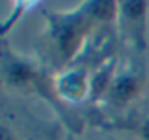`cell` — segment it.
Returning <instances> with one entry per match:
<instances>
[{"mask_svg": "<svg viewBox=\"0 0 149 140\" xmlns=\"http://www.w3.org/2000/svg\"><path fill=\"white\" fill-rule=\"evenodd\" d=\"M134 83H132V80H123L119 85H117L115 89V97H119V99H128V97L134 93Z\"/></svg>", "mask_w": 149, "mask_h": 140, "instance_id": "obj_1", "label": "cell"}, {"mask_svg": "<svg viewBox=\"0 0 149 140\" xmlns=\"http://www.w3.org/2000/svg\"><path fill=\"white\" fill-rule=\"evenodd\" d=\"M0 140H17V138H15L13 133L8 131L6 127H0Z\"/></svg>", "mask_w": 149, "mask_h": 140, "instance_id": "obj_2", "label": "cell"}, {"mask_svg": "<svg viewBox=\"0 0 149 140\" xmlns=\"http://www.w3.org/2000/svg\"><path fill=\"white\" fill-rule=\"evenodd\" d=\"M142 136H143V140H149V119L143 123V127H142Z\"/></svg>", "mask_w": 149, "mask_h": 140, "instance_id": "obj_3", "label": "cell"}]
</instances>
